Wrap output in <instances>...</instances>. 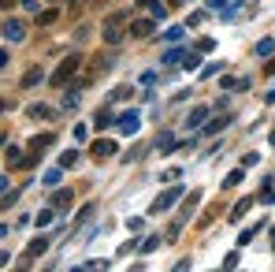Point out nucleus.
Listing matches in <instances>:
<instances>
[{"instance_id":"30","label":"nucleus","mask_w":275,"mask_h":272,"mask_svg":"<svg viewBox=\"0 0 275 272\" xmlns=\"http://www.w3.org/2000/svg\"><path fill=\"white\" fill-rule=\"evenodd\" d=\"M8 261H11V254H4V250H0V269H4Z\"/></svg>"},{"instance_id":"17","label":"nucleus","mask_w":275,"mask_h":272,"mask_svg":"<svg viewBox=\"0 0 275 272\" xmlns=\"http://www.w3.org/2000/svg\"><path fill=\"white\" fill-rule=\"evenodd\" d=\"M30 116H33V119H49L52 108H49V104H30Z\"/></svg>"},{"instance_id":"2","label":"nucleus","mask_w":275,"mask_h":272,"mask_svg":"<svg viewBox=\"0 0 275 272\" xmlns=\"http://www.w3.org/2000/svg\"><path fill=\"white\" fill-rule=\"evenodd\" d=\"M123 30H126V15H112V19H104V30H100V34H104L108 45H116L119 37H123Z\"/></svg>"},{"instance_id":"28","label":"nucleus","mask_w":275,"mask_h":272,"mask_svg":"<svg viewBox=\"0 0 275 272\" xmlns=\"http://www.w3.org/2000/svg\"><path fill=\"white\" fill-rule=\"evenodd\" d=\"M209 8H212V11H223V15H227V0H209Z\"/></svg>"},{"instance_id":"20","label":"nucleus","mask_w":275,"mask_h":272,"mask_svg":"<svg viewBox=\"0 0 275 272\" xmlns=\"http://www.w3.org/2000/svg\"><path fill=\"white\" fill-rule=\"evenodd\" d=\"M179 60H183V49H179V45L164 52V64H167V68H171V64H179Z\"/></svg>"},{"instance_id":"18","label":"nucleus","mask_w":275,"mask_h":272,"mask_svg":"<svg viewBox=\"0 0 275 272\" xmlns=\"http://www.w3.org/2000/svg\"><path fill=\"white\" fill-rule=\"evenodd\" d=\"M275 52V37H264V41L257 45V56H272Z\"/></svg>"},{"instance_id":"14","label":"nucleus","mask_w":275,"mask_h":272,"mask_svg":"<svg viewBox=\"0 0 275 272\" xmlns=\"http://www.w3.org/2000/svg\"><path fill=\"white\" fill-rule=\"evenodd\" d=\"M60 19V11L56 8H49V11H37V26H52Z\"/></svg>"},{"instance_id":"34","label":"nucleus","mask_w":275,"mask_h":272,"mask_svg":"<svg viewBox=\"0 0 275 272\" xmlns=\"http://www.w3.org/2000/svg\"><path fill=\"white\" fill-rule=\"evenodd\" d=\"M272 145H275V131H272Z\"/></svg>"},{"instance_id":"19","label":"nucleus","mask_w":275,"mask_h":272,"mask_svg":"<svg viewBox=\"0 0 275 272\" xmlns=\"http://www.w3.org/2000/svg\"><path fill=\"white\" fill-rule=\"evenodd\" d=\"M93 123H97V131H100V127H112V123H116V116H112V112H97V119H93Z\"/></svg>"},{"instance_id":"21","label":"nucleus","mask_w":275,"mask_h":272,"mask_svg":"<svg viewBox=\"0 0 275 272\" xmlns=\"http://www.w3.org/2000/svg\"><path fill=\"white\" fill-rule=\"evenodd\" d=\"M4 161H8V168H11V164H23V153L11 145V149H4Z\"/></svg>"},{"instance_id":"16","label":"nucleus","mask_w":275,"mask_h":272,"mask_svg":"<svg viewBox=\"0 0 275 272\" xmlns=\"http://www.w3.org/2000/svg\"><path fill=\"white\" fill-rule=\"evenodd\" d=\"M41 68H30V71H26V75H23V86H37V82H41Z\"/></svg>"},{"instance_id":"1","label":"nucleus","mask_w":275,"mask_h":272,"mask_svg":"<svg viewBox=\"0 0 275 272\" xmlns=\"http://www.w3.org/2000/svg\"><path fill=\"white\" fill-rule=\"evenodd\" d=\"M78 68H82V56H78V52L63 56V60H60V68H56V75H52V82H56V86H67L71 78L78 75Z\"/></svg>"},{"instance_id":"9","label":"nucleus","mask_w":275,"mask_h":272,"mask_svg":"<svg viewBox=\"0 0 275 272\" xmlns=\"http://www.w3.org/2000/svg\"><path fill=\"white\" fill-rule=\"evenodd\" d=\"M90 153H93V161H104V157H112V153H116V142H97V145L90 149Z\"/></svg>"},{"instance_id":"3","label":"nucleus","mask_w":275,"mask_h":272,"mask_svg":"<svg viewBox=\"0 0 275 272\" xmlns=\"http://www.w3.org/2000/svg\"><path fill=\"white\" fill-rule=\"evenodd\" d=\"M179 198H183V190L179 187H171V190H164V194L156 198V202H153V213H167V209H171V205L179 202Z\"/></svg>"},{"instance_id":"22","label":"nucleus","mask_w":275,"mask_h":272,"mask_svg":"<svg viewBox=\"0 0 275 272\" xmlns=\"http://www.w3.org/2000/svg\"><path fill=\"white\" fill-rule=\"evenodd\" d=\"M90 216H93V205H82V209H78V216H75V224L82 228V224L90 220Z\"/></svg>"},{"instance_id":"26","label":"nucleus","mask_w":275,"mask_h":272,"mask_svg":"<svg viewBox=\"0 0 275 272\" xmlns=\"http://www.w3.org/2000/svg\"><path fill=\"white\" fill-rule=\"evenodd\" d=\"M223 123H227V116H223V119H212L209 127H205V135H216V131H219V127H223Z\"/></svg>"},{"instance_id":"13","label":"nucleus","mask_w":275,"mask_h":272,"mask_svg":"<svg viewBox=\"0 0 275 272\" xmlns=\"http://www.w3.org/2000/svg\"><path fill=\"white\" fill-rule=\"evenodd\" d=\"M78 164V149H63L60 153V168H75Z\"/></svg>"},{"instance_id":"12","label":"nucleus","mask_w":275,"mask_h":272,"mask_svg":"<svg viewBox=\"0 0 275 272\" xmlns=\"http://www.w3.org/2000/svg\"><path fill=\"white\" fill-rule=\"evenodd\" d=\"M205 116H209V108H193L190 116H186V127H201V123H205Z\"/></svg>"},{"instance_id":"31","label":"nucleus","mask_w":275,"mask_h":272,"mask_svg":"<svg viewBox=\"0 0 275 272\" xmlns=\"http://www.w3.org/2000/svg\"><path fill=\"white\" fill-rule=\"evenodd\" d=\"M4 64H8V49H0V68H4Z\"/></svg>"},{"instance_id":"23","label":"nucleus","mask_w":275,"mask_h":272,"mask_svg":"<svg viewBox=\"0 0 275 272\" xmlns=\"http://www.w3.org/2000/svg\"><path fill=\"white\" fill-rule=\"evenodd\" d=\"M245 209H249V198H245V202H238V205L231 209V220H242V213H245Z\"/></svg>"},{"instance_id":"10","label":"nucleus","mask_w":275,"mask_h":272,"mask_svg":"<svg viewBox=\"0 0 275 272\" xmlns=\"http://www.w3.org/2000/svg\"><path fill=\"white\" fill-rule=\"evenodd\" d=\"M175 145H179V142H175V135H167V131H164V135L156 138V149H160V153H171Z\"/></svg>"},{"instance_id":"32","label":"nucleus","mask_w":275,"mask_h":272,"mask_svg":"<svg viewBox=\"0 0 275 272\" xmlns=\"http://www.w3.org/2000/svg\"><path fill=\"white\" fill-rule=\"evenodd\" d=\"M0 8H15V0H0Z\"/></svg>"},{"instance_id":"6","label":"nucleus","mask_w":275,"mask_h":272,"mask_svg":"<svg viewBox=\"0 0 275 272\" xmlns=\"http://www.w3.org/2000/svg\"><path fill=\"white\" fill-rule=\"evenodd\" d=\"M138 127H142V119L134 116V112H126V116L119 119V131H123V135H138Z\"/></svg>"},{"instance_id":"29","label":"nucleus","mask_w":275,"mask_h":272,"mask_svg":"<svg viewBox=\"0 0 275 272\" xmlns=\"http://www.w3.org/2000/svg\"><path fill=\"white\" fill-rule=\"evenodd\" d=\"M138 4H142V8H149V11H156V8H160V0H138Z\"/></svg>"},{"instance_id":"4","label":"nucleus","mask_w":275,"mask_h":272,"mask_svg":"<svg viewBox=\"0 0 275 272\" xmlns=\"http://www.w3.org/2000/svg\"><path fill=\"white\" fill-rule=\"evenodd\" d=\"M153 30H156V19H134V23H130V34L134 37H149Z\"/></svg>"},{"instance_id":"7","label":"nucleus","mask_w":275,"mask_h":272,"mask_svg":"<svg viewBox=\"0 0 275 272\" xmlns=\"http://www.w3.org/2000/svg\"><path fill=\"white\" fill-rule=\"evenodd\" d=\"M52 142H56V135H37V138H30V153H45Z\"/></svg>"},{"instance_id":"5","label":"nucleus","mask_w":275,"mask_h":272,"mask_svg":"<svg viewBox=\"0 0 275 272\" xmlns=\"http://www.w3.org/2000/svg\"><path fill=\"white\" fill-rule=\"evenodd\" d=\"M4 37H8V41H23L26 37L23 23H19V19H8V23H4Z\"/></svg>"},{"instance_id":"11","label":"nucleus","mask_w":275,"mask_h":272,"mask_svg":"<svg viewBox=\"0 0 275 272\" xmlns=\"http://www.w3.org/2000/svg\"><path fill=\"white\" fill-rule=\"evenodd\" d=\"M71 202H75V194H71V190H56V194H52V205H56V209H67Z\"/></svg>"},{"instance_id":"15","label":"nucleus","mask_w":275,"mask_h":272,"mask_svg":"<svg viewBox=\"0 0 275 272\" xmlns=\"http://www.w3.org/2000/svg\"><path fill=\"white\" fill-rule=\"evenodd\" d=\"M60 175H63V168H49V171L41 175V183H45V187H56V183H60Z\"/></svg>"},{"instance_id":"35","label":"nucleus","mask_w":275,"mask_h":272,"mask_svg":"<svg viewBox=\"0 0 275 272\" xmlns=\"http://www.w3.org/2000/svg\"><path fill=\"white\" fill-rule=\"evenodd\" d=\"M0 108H4V101H0Z\"/></svg>"},{"instance_id":"24","label":"nucleus","mask_w":275,"mask_h":272,"mask_svg":"<svg viewBox=\"0 0 275 272\" xmlns=\"http://www.w3.org/2000/svg\"><path fill=\"white\" fill-rule=\"evenodd\" d=\"M156 246H160V238H156V235H153V238H145V242H142V254H153Z\"/></svg>"},{"instance_id":"33","label":"nucleus","mask_w":275,"mask_h":272,"mask_svg":"<svg viewBox=\"0 0 275 272\" xmlns=\"http://www.w3.org/2000/svg\"><path fill=\"white\" fill-rule=\"evenodd\" d=\"M4 190H8V179H4V175H0V194H4Z\"/></svg>"},{"instance_id":"8","label":"nucleus","mask_w":275,"mask_h":272,"mask_svg":"<svg viewBox=\"0 0 275 272\" xmlns=\"http://www.w3.org/2000/svg\"><path fill=\"white\" fill-rule=\"evenodd\" d=\"M45 246H49V242H45V238H33L30 246H26V265H30V261H37V257L45 254Z\"/></svg>"},{"instance_id":"27","label":"nucleus","mask_w":275,"mask_h":272,"mask_svg":"<svg viewBox=\"0 0 275 272\" xmlns=\"http://www.w3.org/2000/svg\"><path fill=\"white\" fill-rule=\"evenodd\" d=\"M49 220H52V209H41V213H37V228H45Z\"/></svg>"},{"instance_id":"25","label":"nucleus","mask_w":275,"mask_h":272,"mask_svg":"<svg viewBox=\"0 0 275 272\" xmlns=\"http://www.w3.org/2000/svg\"><path fill=\"white\" fill-rule=\"evenodd\" d=\"M223 183H227V187H238V183H242V168H238V171H231V175H227Z\"/></svg>"}]
</instances>
